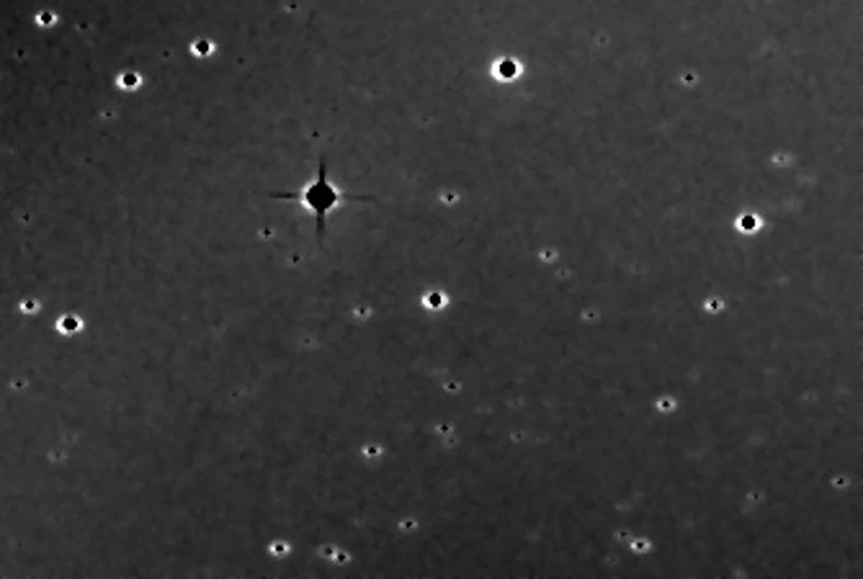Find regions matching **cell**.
Wrapping results in <instances>:
<instances>
[{
    "instance_id": "1",
    "label": "cell",
    "mask_w": 863,
    "mask_h": 579,
    "mask_svg": "<svg viewBox=\"0 0 863 579\" xmlns=\"http://www.w3.org/2000/svg\"><path fill=\"white\" fill-rule=\"evenodd\" d=\"M277 197L279 199L302 201V206H307L310 212L315 214L317 237H320V240H323V235H325V216H328L333 209H336L343 199H359V197H348V193L340 191L338 186L330 184L328 163H325V157L320 161V170H317L315 184H310L302 193H277Z\"/></svg>"
}]
</instances>
